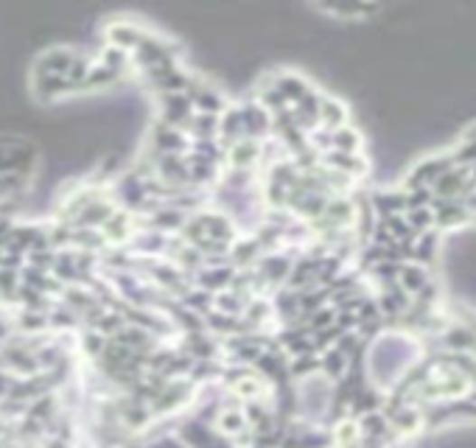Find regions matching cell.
<instances>
[{
	"label": "cell",
	"mask_w": 476,
	"mask_h": 448,
	"mask_svg": "<svg viewBox=\"0 0 476 448\" xmlns=\"http://www.w3.org/2000/svg\"><path fill=\"white\" fill-rule=\"evenodd\" d=\"M348 118H350V112H348V104L340 101V98H333V96H322V107H320V126L322 129H342L348 126Z\"/></svg>",
	"instance_id": "cell-18"
},
{
	"label": "cell",
	"mask_w": 476,
	"mask_h": 448,
	"mask_svg": "<svg viewBox=\"0 0 476 448\" xmlns=\"http://www.w3.org/2000/svg\"><path fill=\"white\" fill-rule=\"evenodd\" d=\"M146 34H149V28H144L140 23H132V20H124V17L109 20V23L104 25V40H107V45H116V48L129 51V53L137 51V45L146 40Z\"/></svg>",
	"instance_id": "cell-5"
},
{
	"label": "cell",
	"mask_w": 476,
	"mask_h": 448,
	"mask_svg": "<svg viewBox=\"0 0 476 448\" xmlns=\"http://www.w3.org/2000/svg\"><path fill=\"white\" fill-rule=\"evenodd\" d=\"M126 79V73H118V70H112L101 62H93L90 68V76L84 79V84L79 88V93H98V90H112V88H118V84Z\"/></svg>",
	"instance_id": "cell-16"
},
{
	"label": "cell",
	"mask_w": 476,
	"mask_h": 448,
	"mask_svg": "<svg viewBox=\"0 0 476 448\" xmlns=\"http://www.w3.org/2000/svg\"><path fill=\"white\" fill-rule=\"evenodd\" d=\"M261 160H264V144L256 137H241L228 152H224V165H228V172L249 174Z\"/></svg>",
	"instance_id": "cell-6"
},
{
	"label": "cell",
	"mask_w": 476,
	"mask_h": 448,
	"mask_svg": "<svg viewBox=\"0 0 476 448\" xmlns=\"http://www.w3.org/2000/svg\"><path fill=\"white\" fill-rule=\"evenodd\" d=\"M476 188L473 182V174L468 172V168H460L454 165L452 172L443 174L437 182H434V200H465V196Z\"/></svg>",
	"instance_id": "cell-9"
},
{
	"label": "cell",
	"mask_w": 476,
	"mask_h": 448,
	"mask_svg": "<svg viewBox=\"0 0 476 448\" xmlns=\"http://www.w3.org/2000/svg\"><path fill=\"white\" fill-rule=\"evenodd\" d=\"M241 107V118H244V137H256V140H269L272 137V112H266L256 98H247L238 104Z\"/></svg>",
	"instance_id": "cell-10"
},
{
	"label": "cell",
	"mask_w": 476,
	"mask_h": 448,
	"mask_svg": "<svg viewBox=\"0 0 476 448\" xmlns=\"http://www.w3.org/2000/svg\"><path fill=\"white\" fill-rule=\"evenodd\" d=\"M462 140H476V124L465 129V135H462Z\"/></svg>",
	"instance_id": "cell-22"
},
{
	"label": "cell",
	"mask_w": 476,
	"mask_h": 448,
	"mask_svg": "<svg viewBox=\"0 0 476 448\" xmlns=\"http://www.w3.org/2000/svg\"><path fill=\"white\" fill-rule=\"evenodd\" d=\"M331 443H333V448H356L361 443V424H359V417L345 415L340 420H333Z\"/></svg>",
	"instance_id": "cell-17"
},
{
	"label": "cell",
	"mask_w": 476,
	"mask_h": 448,
	"mask_svg": "<svg viewBox=\"0 0 476 448\" xmlns=\"http://www.w3.org/2000/svg\"><path fill=\"white\" fill-rule=\"evenodd\" d=\"M434 224L440 233H448V230H462V228H471L473 224V213L465 208L462 200H434Z\"/></svg>",
	"instance_id": "cell-7"
},
{
	"label": "cell",
	"mask_w": 476,
	"mask_h": 448,
	"mask_svg": "<svg viewBox=\"0 0 476 448\" xmlns=\"http://www.w3.org/2000/svg\"><path fill=\"white\" fill-rule=\"evenodd\" d=\"M370 208H373L376 219L406 213V191H404V188H396V191H376V193L370 196Z\"/></svg>",
	"instance_id": "cell-15"
},
{
	"label": "cell",
	"mask_w": 476,
	"mask_h": 448,
	"mask_svg": "<svg viewBox=\"0 0 476 448\" xmlns=\"http://www.w3.org/2000/svg\"><path fill=\"white\" fill-rule=\"evenodd\" d=\"M333 140V149L331 152H345V154H361V146H364V135L356 129V126H342V129H336L331 135Z\"/></svg>",
	"instance_id": "cell-20"
},
{
	"label": "cell",
	"mask_w": 476,
	"mask_h": 448,
	"mask_svg": "<svg viewBox=\"0 0 476 448\" xmlns=\"http://www.w3.org/2000/svg\"><path fill=\"white\" fill-rule=\"evenodd\" d=\"M406 221L412 224V230L420 236V233H429V230H437L434 224V208H415V210H406Z\"/></svg>",
	"instance_id": "cell-21"
},
{
	"label": "cell",
	"mask_w": 476,
	"mask_h": 448,
	"mask_svg": "<svg viewBox=\"0 0 476 448\" xmlns=\"http://www.w3.org/2000/svg\"><path fill=\"white\" fill-rule=\"evenodd\" d=\"M32 93L40 104H56L68 96H79L68 76H32Z\"/></svg>",
	"instance_id": "cell-8"
},
{
	"label": "cell",
	"mask_w": 476,
	"mask_h": 448,
	"mask_svg": "<svg viewBox=\"0 0 476 448\" xmlns=\"http://www.w3.org/2000/svg\"><path fill=\"white\" fill-rule=\"evenodd\" d=\"M157 109H160V121L174 126V129H182L188 132L193 116H196V107L191 101L188 93H165V96H157Z\"/></svg>",
	"instance_id": "cell-3"
},
{
	"label": "cell",
	"mask_w": 476,
	"mask_h": 448,
	"mask_svg": "<svg viewBox=\"0 0 476 448\" xmlns=\"http://www.w3.org/2000/svg\"><path fill=\"white\" fill-rule=\"evenodd\" d=\"M191 144L193 140L188 137V132L168 126L160 118L149 129V152L152 154H188Z\"/></svg>",
	"instance_id": "cell-4"
},
{
	"label": "cell",
	"mask_w": 476,
	"mask_h": 448,
	"mask_svg": "<svg viewBox=\"0 0 476 448\" xmlns=\"http://www.w3.org/2000/svg\"><path fill=\"white\" fill-rule=\"evenodd\" d=\"M213 426L219 434H224L228 440H238L241 434L249 432V420H247V412L244 406H233V404H224L213 420Z\"/></svg>",
	"instance_id": "cell-11"
},
{
	"label": "cell",
	"mask_w": 476,
	"mask_h": 448,
	"mask_svg": "<svg viewBox=\"0 0 476 448\" xmlns=\"http://www.w3.org/2000/svg\"><path fill=\"white\" fill-rule=\"evenodd\" d=\"M272 81H275V90H277L280 96H284V101H286L289 107H297L300 101H305L308 96L314 93V90H312V84H308L300 73H289V70H284V73H275Z\"/></svg>",
	"instance_id": "cell-12"
},
{
	"label": "cell",
	"mask_w": 476,
	"mask_h": 448,
	"mask_svg": "<svg viewBox=\"0 0 476 448\" xmlns=\"http://www.w3.org/2000/svg\"><path fill=\"white\" fill-rule=\"evenodd\" d=\"M79 56L73 45H48L32 60V76H68Z\"/></svg>",
	"instance_id": "cell-2"
},
{
	"label": "cell",
	"mask_w": 476,
	"mask_h": 448,
	"mask_svg": "<svg viewBox=\"0 0 476 448\" xmlns=\"http://www.w3.org/2000/svg\"><path fill=\"white\" fill-rule=\"evenodd\" d=\"M437 252H440V230L420 233V236L412 241V256H409V261L429 266V264L437 261Z\"/></svg>",
	"instance_id": "cell-19"
},
{
	"label": "cell",
	"mask_w": 476,
	"mask_h": 448,
	"mask_svg": "<svg viewBox=\"0 0 476 448\" xmlns=\"http://www.w3.org/2000/svg\"><path fill=\"white\" fill-rule=\"evenodd\" d=\"M432 284V275L424 264H415V261H404L401 269H398V286L412 294V300L424 292L426 286Z\"/></svg>",
	"instance_id": "cell-14"
},
{
	"label": "cell",
	"mask_w": 476,
	"mask_h": 448,
	"mask_svg": "<svg viewBox=\"0 0 476 448\" xmlns=\"http://www.w3.org/2000/svg\"><path fill=\"white\" fill-rule=\"evenodd\" d=\"M322 165L333 168V172H342L353 180H361V177H368L370 172V163L368 157H361V154H345V152H328L322 154Z\"/></svg>",
	"instance_id": "cell-13"
},
{
	"label": "cell",
	"mask_w": 476,
	"mask_h": 448,
	"mask_svg": "<svg viewBox=\"0 0 476 448\" xmlns=\"http://www.w3.org/2000/svg\"><path fill=\"white\" fill-rule=\"evenodd\" d=\"M457 163H454V152H440V154H429V157H420L409 174L404 177V191H415V188H434V182L452 172Z\"/></svg>",
	"instance_id": "cell-1"
}]
</instances>
